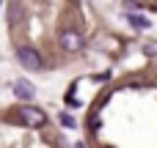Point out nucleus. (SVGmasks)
Here are the masks:
<instances>
[{
  "mask_svg": "<svg viewBox=\"0 0 157 148\" xmlns=\"http://www.w3.org/2000/svg\"><path fill=\"white\" fill-rule=\"evenodd\" d=\"M19 121H22L25 126H30V129H41V126L47 124V115H44V110H39V107H19Z\"/></svg>",
  "mask_w": 157,
  "mask_h": 148,
  "instance_id": "obj_1",
  "label": "nucleus"
},
{
  "mask_svg": "<svg viewBox=\"0 0 157 148\" xmlns=\"http://www.w3.org/2000/svg\"><path fill=\"white\" fill-rule=\"evenodd\" d=\"M17 60H19L28 71H39V69H41V55H39L33 47H19V49H17Z\"/></svg>",
  "mask_w": 157,
  "mask_h": 148,
  "instance_id": "obj_2",
  "label": "nucleus"
},
{
  "mask_svg": "<svg viewBox=\"0 0 157 148\" xmlns=\"http://www.w3.org/2000/svg\"><path fill=\"white\" fill-rule=\"evenodd\" d=\"M58 44H61L66 52H80V49H83V36H80L77 30H61Z\"/></svg>",
  "mask_w": 157,
  "mask_h": 148,
  "instance_id": "obj_3",
  "label": "nucleus"
},
{
  "mask_svg": "<svg viewBox=\"0 0 157 148\" xmlns=\"http://www.w3.org/2000/svg\"><path fill=\"white\" fill-rule=\"evenodd\" d=\"M33 93H36V88H33L28 80H19V82L14 85V96H17V99H25V102H28V99H33Z\"/></svg>",
  "mask_w": 157,
  "mask_h": 148,
  "instance_id": "obj_4",
  "label": "nucleus"
},
{
  "mask_svg": "<svg viewBox=\"0 0 157 148\" xmlns=\"http://www.w3.org/2000/svg\"><path fill=\"white\" fill-rule=\"evenodd\" d=\"M130 25H132V27H141V30H146V27H149V19H144L141 14H130Z\"/></svg>",
  "mask_w": 157,
  "mask_h": 148,
  "instance_id": "obj_5",
  "label": "nucleus"
},
{
  "mask_svg": "<svg viewBox=\"0 0 157 148\" xmlns=\"http://www.w3.org/2000/svg\"><path fill=\"white\" fill-rule=\"evenodd\" d=\"M61 124H63V126H75V118H72V115H63V113H61Z\"/></svg>",
  "mask_w": 157,
  "mask_h": 148,
  "instance_id": "obj_6",
  "label": "nucleus"
},
{
  "mask_svg": "<svg viewBox=\"0 0 157 148\" xmlns=\"http://www.w3.org/2000/svg\"><path fill=\"white\" fill-rule=\"evenodd\" d=\"M75 148H86V146H83V143H77V146H75Z\"/></svg>",
  "mask_w": 157,
  "mask_h": 148,
  "instance_id": "obj_7",
  "label": "nucleus"
}]
</instances>
